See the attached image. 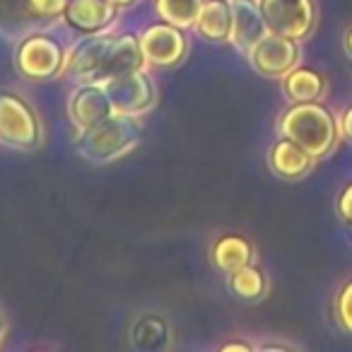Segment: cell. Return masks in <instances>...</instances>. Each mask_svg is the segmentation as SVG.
<instances>
[{"label":"cell","mask_w":352,"mask_h":352,"mask_svg":"<svg viewBox=\"0 0 352 352\" xmlns=\"http://www.w3.org/2000/svg\"><path fill=\"white\" fill-rule=\"evenodd\" d=\"M278 126L285 138L302 145L314 160H323L331 155L340 138V123L331 109L323 107L321 102L292 104L280 116Z\"/></svg>","instance_id":"1"},{"label":"cell","mask_w":352,"mask_h":352,"mask_svg":"<svg viewBox=\"0 0 352 352\" xmlns=\"http://www.w3.org/2000/svg\"><path fill=\"white\" fill-rule=\"evenodd\" d=\"M258 6L273 34L302 41L314 32L316 10L311 0H261Z\"/></svg>","instance_id":"2"},{"label":"cell","mask_w":352,"mask_h":352,"mask_svg":"<svg viewBox=\"0 0 352 352\" xmlns=\"http://www.w3.org/2000/svg\"><path fill=\"white\" fill-rule=\"evenodd\" d=\"M251 63L265 78H285L299 63V41L289 36L268 34L249 51Z\"/></svg>","instance_id":"3"},{"label":"cell","mask_w":352,"mask_h":352,"mask_svg":"<svg viewBox=\"0 0 352 352\" xmlns=\"http://www.w3.org/2000/svg\"><path fill=\"white\" fill-rule=\"evenodd\" d=\"M0 138L8 145L30 147L39 138V128L34 123L30 109L22 104V99L0 94Z\"/></svg>","instance_id":"4"},{"label":"cell","mask_w":352,"mask_h":352,"mask_svg":"<svg viewBox=\"0 0 352 352\" xmlns=\"http://www.w3.org/2000/svg\"><path fill=\"white\" fill-rule=\"evenodd\" d=\"M268 34V25L263 20L261 6L254 0H234L232 3V34L230 39L239 49L251 51L263 36Z\"/></svg>","instance_id":"5"},{"label":"cell","mask_w":352,"mask_h":352,"mask_svg":"<svg viewBox=\"0 0 352 352\" xmlns=\"http://www.w3.org/2000/svg\"><path fill=\"white\" fill-rule=\"evenodd\" d=\"M268 164H270V169H273V174L280 176V179L299 182V179H304V176L314 169L316 160H314L302 145H297L294 140L283 135V140H278L270 147Z\"/></svg>","instance_id":"6"},{"label":"cell","mask_w":352,"mask_h":352,"mask_svg":"<svg viewBox=\"0 0 352 352\" xmlns=\"http://www.w3.org/2000/svg\"><path fill=\"white\" fill-rule=\"evenodd\" d=\"M60 65V51L54 41L44 39V36H34L30 39L20 51V68L25 70L30 78H49L58 70Z\"/></svg>","instance_id":"7"},{"label":"cell","mask_w":352,"mask_h":352,"mask_svg":"<svg viewBox=\"0 0 352 352\" xmlns=\"http://www.w3.org/2000/svg\"><path fill=\"white\" fill-rule=\"evenodd\" d=\"M142 54L155 65H174L184 56V36L171 27H155L142 39Z\"/></svg>","instance_id":"8"},{"label":"cell","mask_w":352,"mask_h":352,"mask_svg":"<svg viewBox=\"0 0 352 352\" xmlns=\"http://www.w3.org/2000/svg\"><path fill=\"white\" fill-rule=\"evenodd\" d=\"M283 92L292 104L321 102L326 94V78L311 68H292L283 78Z\"/></svg>","instance_id":"9"},{"label":"cell","mask_w":352,"mask_h":352,"mask_svg":"<svg viewBox=\"0 0 352 352\" xmlns=\"http://www.w3.org/2000/svg\"><path fill=\"white\" fill-rule=\"evenodd\" d=\"M251 258H254V246L244 236H222L212 246V261L225 273H234V270L244 268V265L251 263Z\"/></svg>","instance_id":"10"},{"label":"cell","mask_w":352,"mask_h":352,"mask_svg":"<svg viewBox=\"0 0 352 352\" xmlns=\"http://www.w3.org/2000/svg\"><path fill=\"white\" fill-rule=\"evenodd\" d=\"M198 32L210 41H227L232 34V6L225 0H210L198 17Z\"/></svg>","instance_id":"11"},{"label":"cell","mask_w":352,"mask_h":352,"mask_svg":"<svg viewBox=\"0 0 352 352\" xmlns=\"http://www.w3.org/2000/svg\"><path fill=\"white\" fill-rule=\"evenodd\" d=\"M111 104H109L107 94L102 89L94 87H85L78 92V97H73V118L80 123V126H97L99 121L109 116L111 111Z\"/></svg>","instance_id":"12"},{"label":"cell","mask_w":352,"mask_h":352,"mask_svg":"<svg viewBox=\"0 0 352 352\" xmlns=\"http://www.w3.org/2000/svg\"><path fill=\"white\" fill-rule=\"evenodd\" d=\"M68 17L82 30H99L113 17V6L104 0H73L68 6Z\"/></svg>","instance_id":"13"},{"label":"cell","mask_w":352,"mask_h":352,"mask_svg":"<svg viewBox=\"0 0 352 352\" xmlns=\"http://www.w3.org/2000/svg\"><path fill=\"white\" fill-rule=\"evenodd\" d=\"M140 63V51H138V41L131 36H123L121 41L109 46L107 58H104L102 68L107 75H126L133 73Z\"/></svg>","instance_id":"14"},{"label":"cell","mask_w":352,"mask_h":352,"mask_svg":"<svg viewBox=\"0 0 352 352\" xmlns=\"http://www.w3.org/2000/svg\"><path fill=\"white\" fill-rule=\"evenodd\" d=\"M230 287L232 292L239 299H246V302H256L265 294V278L258 268L254 265H244V268L230 273Z\"/></svg>","instance_id":"15"},{"label":"cell","mask_w":352,"mask_h":352,"mask_svg":"<svg viewBox=\"0 0 352 352\" xmlns=\"http://www.w3.org/2000/svg\"><path fill=\"white\" fill-rule=\"evenodd\" d=\"M198 3L201 0H160V12L169 22H174V25L186 27L191 25L198 8H201Z\"/></svg>","instance_id":"16"},{"label":"cell","mask_w":352,"mask_h":352,"mask_svg":"<svg viewBox=\"0 0 352 352\" xmlns=\"http://www.w3.org/2000/svg\"><path fill=\"white\" fill-rule=\"evenodd\" d=\"M336 318L340 328L352 336V280L342 285V289L336 297Z\"/></svg>","instance_id":"17"},{"label":"cell","mask_w":352,"mask_h":352,"mask_svg":"<svg viewBox=\"0 0 352 352\" xmlns=\"http://www.w3.org/2000/svg\"><path fill=\"white\" fill-rule=\"evenodd\" d=\"M65 0H30V10L39 17H51L65 10Z\"/></svg>","instance_id":"18"},{"label":"cell","mask_w":352,"mask_h":352,"mask_svg":"<svg viewBox=\"0 0 352 352\" xmlns=\"http://www.w3.org/2000/svg\"><path fill=\"white\" fill-rule=\"evenodd\" d=\"M338 212H340L342 220L350 222V217H352V184H347V186L342 188L340 196H338Z\"/></svg>","instance_id":"19"},{"label":"cell","mask_w":352,"mask_h":352,"mask_svg":"<svg viewBox=\"0 0 352 352\" xmlns=\"http://www.w3.org/2000/svg\"><path fill=\"white\" fill-rule=\"evenodd\" d=\"M338 123H340V135H345L347 140H352V104L342 111V116L338 118Z\"/></svg>","instance_id":"20"},{"label":"cell","mask_w":352,"mask_h":352,"mask_svg":"<svg viewBox=\"0 0 352 352\" xmlns=\"http://www.w3.org/2000/svg\"><path fill=\"white\" fill-rule=\"evenodd\" d=\"M230 350H244V352H249L251 345H246V342H230V345L222 347V352H230Z\"/></svg>","instance_id":"21"},{"label":"cell","mask_w":352,"mask_h":352,"mask_svg":"<svg viewBox=\"0 0 352 352\" xmlns=\"http://www.w3.org/2000/svg\"><path fill=\"white\" fill-rule=\"evenodd\" d=\"M345 51H347V56H350V60H352V27L345 32Z\"/></svg>","instance_id":"22"},{"label":"cell","mask_w":352,"mask_h":352,"mask_svg":"<svg viewBox=\"0 0 352 352\" xmlns=\"http://www.w3.org/2000/svg\"><path fill=\"white\" fill-rule=\"evenodd\" d=\"M350 227H352V217H350Z\"/></svg>","instance_id":"23"},{"label":"cell","mask_w":352,"mask_h":352,"mask_svg":"<svg viewBox=\"0 0 352 352\" xmlns=\"http://www.w3.org/2000/svg\"><path fill=\"white\" fill-rule=\"evenodd\" d=\"M0 328H3V323H0Z\"/></svg>","instance_id":"24"}]
</instances>
